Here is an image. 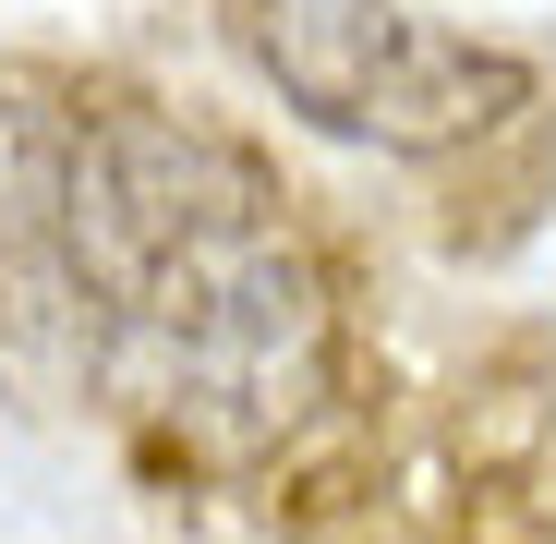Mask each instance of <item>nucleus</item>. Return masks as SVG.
Here are the masks:
<instances>
[{
    "instance_id": "2",
    "label": "nucleus",
    "mask_w": 556,
    "mask_h": 544,
    "mask_svg": "<svg viewBox=\"0 0 556 544\" xmlns=\"http://www.w3.org/2000/svg\"><path fill=\"white\" fill-rule=\"evenodd\" d=\"M242 37H254L266 85L303 122L363 134V146H400V157L472 146V134H496L532 98V73L508 49H472V37L400 13V0H254Z\"/></svg>"
},
{
    "instance_id": "1",
    "label": "nucleus",
    "mask_w": 556,
    "mask_h": 544,
    "mask_svg": "<svg viewBox=\"0 0 556 544\" xmlns=\"http://www.w3.org/2000/svg\"><path fill=\"white\" fill-rule=\"evenodd\" d=\"M0 242L73 303L110 400L194 447H266L327 376L315 254L266 169L181 110L61 98L49 122H0Z\"/></svg>"
}]
</instances>
